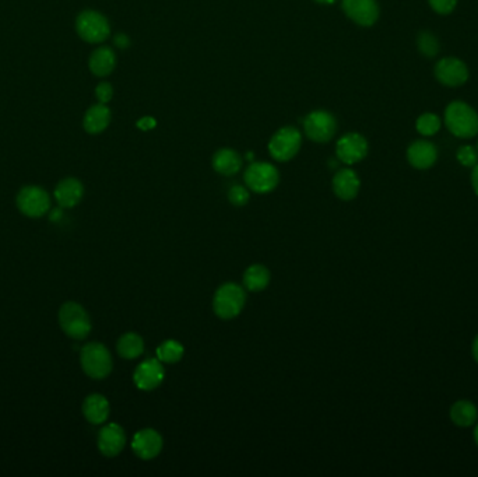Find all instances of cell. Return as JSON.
<instances>
[{"label":"cell","instance_id":"1","mask_svg":"<svg viewBox=\"0 0 478 477\" xmlns=\"http://www.w3.org/2000/svg\"><path fill=\"white\" fill-rule=\"evenodd\" d=\"M247 304V290L238 283L221 285L213 297V311L222 321H231L241 314Z\"/></svg>","mask_w":478,"mask_h":477},{"label":"cell","instance_id":"2","mask_svg":"<svg viewBox=\"0 0 478 477\" xmlns=\"http://www.w3.org/2000/svg\"><path fill=\"white\" fill-rule=\"evenodd\" d=\"M445 122L456 137L470 139L478 133V114L463 101H453L446 107Z\"/></svg>","mask_w":478,"mask_h":477},{"label":"cell","instance_id":"3","mask_svg":"<svg viewBox=\"0 0 478 477\" xmlns=\"http://www.w3.org/2000/svg\"><path fill=\"white\" fill-rule=\"evenodd\" d=\"M80 363L83 371L93 379L107 378L114 368V360L109 350L98 342H91L82 349Z\"/></svg>","mask_w":478,"mask_h":477},{"label":"cell","instance_id":"4","mask_svg":"<svg viewBox=\"0 0 478 477\" xmlns=\"http://www.w3.org/2000/svg\"><path fill=\"white\" fill-rule=\"evenodd\" d=\"M59 324L63 332L75 340H83L91 332L90 317L77 303H66L62 305L59 311Z\"/></svg>","mask_w":478,"mask_h":477},{"label":"cell","instance_id":"5","mask_svg":"<svg viewBox=\"0 0 478 477\" xmlns=\"http://www.w3.org/2000/svg\"><path fill=\"white\" fill-rule=\"evenodd\" d=\"M244 181L249 190L266 195L279 186L280 172L270 162H254L247 168Z\"/></svg>","mask_w":478,"mask_h":477},{"label":"cell","instance_id":"6","mask_svg":"<svg viewBox=\"0 0 478 477\" xmlns=\"http://www.w3.org/2000/svg\"><path fill=\"white\" fill-rule=\"evenodd\" d=\"M302 144V136L298 129L293 126H286L277 130L269 142L270 156L282 162L293 160Z\"/></svg>","mask_w":478,"mask_h":477},{"label":"cell","instance_id":"7","mask_svg":"<svg viewBox=\"0 0 478 477\" xmlns=\"http://www.w3.org/2000/svg\"><path fill=\"white\" fill-rule=\"evenodd\" d=\"M76 30L80 38L90 44L104 43L111 34V27L105 16L94 10H86L79 15Z\"/></svg>","mask_w":478,"mask_h":477},{"label":"cell","instance_id":"8","mask_svg":"<svg viewBox=\"0 0 478 477\" xmlns=\"http://www.w3.org/2000/svg\"><path fill=\"white\" fill-rule=\"evenodd\" d=\"M304 129L315 143H327L333 139L337 130L336 118L327 111H314L304 121Z\"/></svg>","mask_w":478,"mask_h":477},{"label":"cell","instance_id":"9","mask_svg":"<svg viewBox=\"0 0 478 477\" xmlns=\"http://www.w3.org/2000/svg\"><path fill=\"white\" fill-rule=\"evenodd\" d=\"M20 211L29 217H43L51 209V197L40 186H26L17 196Z\"/></svg>","mask_w":478,"mask_h":477},{"label":"cell","instance_id":"10","mask_svg":"<svg viewBox=\"0 0 478 477\" xmlns=\"http://www.w3.org/2000/svg\"><path fill=\"white\" fill-rule=\"evenodd\" d=\"M165 378V368L162 363L155 358H147L140 363L133 374L134 385L144 392H151L157 389Z\"/></svg>","mask_w":478,"mask_h":477},{"label":"cell","instance_id":"11","mask_svg":"<svg viewBox=\"0 0 478 477\" xmlns=\"http://www.w3.org/2000/svg\"><path fill=\"white\" fill-rule=\"evenodd\" d=\"M164 448L162 435L154 428H143L133 435L132 450L141 460L155 459Z\"/></svg>","mask_w":478,"mask_h":477},{"label":"cell","instance_id":"12","mask_svg":"<svg viewBox=\"0 0 478 477\" xmlns=\"http://www.w3.org/2000/svg\"><path fill=\"white\" fill-rule=\"evenodd\" d=\"M368 154V142L360 133H347L336 144L339 161L353 165L362 161Z\"/></svg>","mask_w":478,"mask_h":477},{"label":"cell","instance_id":"13","mask_svg":"<svg viewBox=\"0 0 478 477\" xmlns=\"http://www.w3.org/2000/svg\"><path fill=\"white\" fill-rule=\"evenodd\" d=\"M341 8L348 19L362 27H371L379 19L376 0H341Z\"/></svg>","mask_w":478,"mask_h":477},{"label":"cell","instance_id":"14","mask_svg":"<svg viewBox=\"0 0 478 477\" xmlns=\"http://www.w3.org/2000/svg\"><path fill=\"white\" fill-rule=\"evenodd\" d=\"M435 77L443 86L458 87L468 80V68L457 58H443L435 66Z\"/></svg>","mask_w":478,"mask_h":477},{"label":"cell","instance_id":"15","mask_svg":"<svg viewBox=\"0 0 478 477\" xmlns=\"http://www.w3.org/2000/svg\"><path fill=\"white\" fill-rule=\"evenodd\" d=\"M97 442L98 449L104 456L115 457L126 446V432L119 424L109 423L101 428Z\"/></svg>","mask_w":478,"mask_h":477},{"label":"cell","instance_id":"16","mask_svg":"<svg viewBox=\"0 0 478 477\" xmlns=\"http://www.w3.org/2000/svg\"><path fill=\"white\" fill-rule=\"evenodd\" d=\"M333 192L334 195L344 202L354 200L361 189V181L357 172L351 168H341L333 176Z\"/></svg>","mask_w":478,"mask_h":477},{"label":"cell","instance_id":"17","mask_svg":"<svg viewBox=\"0 0 478 477\" xmlns=\"http://www.w3.org/2000/svg\"><path fill=\"white\" fill-rule=\"evenodd\" d=\"M438 158L436 147L426 140H417L407 150L408 162L417 169L431 168Z\"/></svg>","mask_w":478,"mask_h":477},{"label":"cell","instance_id":"18","mask_svg":"<svg viewBox=\"0 0 478 477\" xmlns=\"http://www.w3.org/2000/svg\"><path fill=\"white\" fill-rule=\"evenodd\" d=\"M84 195L83 183L76 178H66L61 181L55 189V197L61 207L72 209L77 206Z\"/></svg>","mask_w":478,"mask_h":477},{"label":"cell","instance_id":"19","mask_svg":"<svg viewBox=\"0 0 478 477\" xmlns=\"http://www.w3.org/2000/svg\"><path fill=\"white\" fill-rule=\"evenodd\" d=\"M83 413L88 423L91 424H102L108 420L111 413V406L108 399L104 395L93 393L86 397L83 403Z\"/></svg>","mask_w":478,"mask_h":477},{"label":"cell","instance_id":"20","mask_svg":"<svg viewBox=\"0 0 478 477\" xmlns=\"http://www.w3.org/2000/svg\"><path fill=\"white\" fill-rule=\"evenodd\" d=\"M213 168L224 176H232L242 168V158L232 149H221L213 156Z\"/></svg>","mask_w":478,"mask_h":477},{"label":"cell","instance_id":"21","mask_svg":"<svg viewBox=\"0 0 478 477\" xmlns=\"http://www.w3.org/2000/svg\"><path fill=\"white\" fill-rule=\"evenodd\" d=\"M88 66L91 73L98 77H105L111 75L116 66V56L114 50H111L109 47L97 48L90 56Z\"/></svg>","mask_w":478,"mask_h":477},{"label":"cell","instance_id":"22","mask_svg":"<svg viewBox=\"0 0 478 477\" xmlns=\"http://www.w3.org/2000/svg\"><path fill=\"white\" fill-rule=\"evenodd\" d=\"M242 282L245 290L251 293H261L269 287L272 282V273L265 265L255 264L245 271Z\"/></svg>","mask_w":478,"mask_h":477},{"label":"cell","instance_id":"23","mask_svg":"<svg viewBox=\"0 0 478 477\" xmlns=\"http://www.w3.org/2000/svg\"><path fill=\"white\" fill-rule=\"evenodd\" d=\"M111 122V111L105 104L93 105L84 116V129L90 135H98L104 132Z\"/></svg>","mask_w":478,"mask_h":477},{"label":"cell","instance_id":"24","mask_svg":"<svg viewBox=\"0 0 478 477\" xmlns=\"http://www.w3.org/2000/svg\"><path fill=\"white\" fill-rule=\"evenodd\" d=\"M118 354L125 360L139 358L144 353V340L140 335L134 332H128L122 335L116 343Z\"/></svg>","mask_w":478,"mask_h":477},{"label":"cell","instance_id":"25","mask_svg":"<svg viewBox=\"0 0 478 477\" xmlns=\"http://www.w3.org/2000/svg\"><path fill=\"white\" fill-rule=\"evenodd\" d=\"M450 418L458 427H470L477 423L478 411L472 402L457 400L450 407Z\"/></svg>","mask_w":478,"mask_h":477},{"label":"cell","instance_id":"26","mask_svg":"<svg viewBox=\"0 0 478 477\" xmlns=\"http://www.w3.org/2000/svg\"><path fill=\"white\" fill-rule=\"evenodd\" d=\"M183 354H185V347L182 346L180 342L175 339L164 340L157 347V358L162 364H176L183 358Z\"/></svg>","mask_w":478,"mask_h":477},{"label":"cell","instance_id":"27","mask_svg":"<svg viewBox=\"0 0 478 477\" xmlns=\"http://www.w3.org/2000/svg\"><path fill=\"white\" fill-rule=\"evenodd\" d=\"M415 128L422 136H433L440 129V119L435 114L425 112L417 119Z\"/></svg>","mask_w":478,"mask_h":477},{"label":"cell","instance_id":"28","mask_svg":"<svg viewBox=\"0 0 478 477\" xmlns=\"http://www.w3.org/2000/svg\"><path fill=\"white\" fill-rule=\"evenodd\" d=\"M417 44H418V50L422 55H425L426 58H433L438 55L439 52V41L438 38L429 33V31H422L419 33L418 36V40H417Z\"/></svg>","mask_w":478,"mask_h":477},{"label":"cell","instance_id":"29","mask_svg":"<svg viewBox=\"0 0 478 477\" xmlns=\"http://www.w3.org/2000/svg\"><path fill=\"white\" fill-rule=\"evenodd\" d=\"M228 200L233 206H236V207L247 206L249 203V200H251L249 188L248 186H242V185H233L228 190Z\"/></svg>","mask_w":478,"mask_h":477},{"label":"cell","instance_id":"30","mask_svg":"<svg viewBox=\"0 0 478 477\" xmlns=\"http://www.w3.org/2000/svg\"><path fill=\"white\" fill-rule=\"evenodd\" d=\"M458 162L464 167H474L478 164V150L471 146H461L456 154Z\"/></svg>","mask_w":478,"mask_h":477},{"label":"cell","instance_id":"31","mask_svg":"<svg viewBox=\"0 0 478 477\" xmlns=\"http://www.w3.org/2000/svg\"><path fill=\"white\" fill-rule=\"evenodd\" d=\"M429 5L439 15H450L457 5V0H429Z\"/></svg>","mask_w":478,"mask_h":477},{"label":"cell","instance_id":"32","mask_svg":"<svg viewBox=\"0 0 478 477\" xmlns=\"http://www.w3.org/2000/svg\"><path fill=\"white\" fill-rule=\"evenodd\" d=\"M95 96H97V100L100 101V104H107L112 100V96H114V89L109 83H100L95 89Z\"/></svg>","mask_w":478,"mask_h":477},{"label":"cell","instance_id":"33","mask_svg":"<svg viewBox=\"0 0 478 477\" xmlns=\"http://www.w3.org/2000/svg\"><path fill=\"white\" fill-rule=\"evenodd\" d=\"M155 125H157V122L151 116H144L140 121H137V128L141 130H151L155 128Z\"/></svg>","mask_w":478,"mask_h":477},{"label":"cell","instance_id":"34","mask_svg":"<svg viewBox=\"0 0 478 477\" xmlns=\"http://www.w3.org/2000/svg\"><path fill=\"white\" fill-rule=\"evenodd\" d=\"M114 43H115V45H116L118 48H121V50H125V48H128V47L130 45V40H129L128 36H125V34H118V36L115 37Z\"/></svg>","mask_w":478,"mask_h":477},{"label":"cell","instance_id":"35","mask_svg":"<svg viewBox=\"0 0 478 477\" xmlns=\"http://www.w3.org/2000/svg\"><path fill=\"white\" fill-rule=\"evenodd\" d=\"M471 185H472V189H474L475 195L478 196V164L474 165V168H472V172H471Z\"/></svg>","mask_w":478,"mask_h":477},{"label":"cell","instance_id":"36","mask_svg":"<svg viewBox=\"0 0 478 477\" xmlns=\"http://www.w3.org/2000/svg\"><path fill=\"white\" fill-rule=\"evenodd\" d=\"M471 351H472V357L474 360L478 363V335L475 336V339L472 340V347H471Z\"/></svg>","mask_w":478,"mask_h":477},{"label":"cell","instance_id":"37","mask_svg":"<svg viewBox=\"0 0 478 477\" xmlns=\"http://www.w3.org/2000/svg\"><path fill=\"white\" fill-rule=\"evenodd\" d=\"M315 2H318L321 5H334L337 0H315Z\"/></svg>","mask_w":478,"mask_h":477},{"label":"cell","instance_id":"38","mask_svg":"<svg viewBox=\"0 0 478 477\" xmlns=\"http://www.w3.org/2000/svg\"><path fill=\"white\" fill-rule=\"evenodd\" d=\"M474 439H475V444L478 446V424L475 425V430H474Z\"/></svg>","mask_w":478,"mask_h":477},{"label":"cell","instance_id":"39","mask_svg":"<svg viewBox=\"0 0 478 477\" xmlns=\"http://www.w3.org/2000/svg\"><path fill=\"white\" fill-rule=\"evenodd\" d=\"M247 160H254V153H248L247 154Z\"/></svg>","mask_w":478,"mask_h":477},{"label":"cell","instance_id":"40","mask_svg":"<svg viewBox=\"0 0 478 477\" xmlns=\"http://www.w3.org/2000/svg\"><path fill=\"white\" fill-rule=\"evenodd\" d=\"M477 150H478V149H477Z\"/></svg>","mask_w":478,"mask_h":477}]
</instances>
